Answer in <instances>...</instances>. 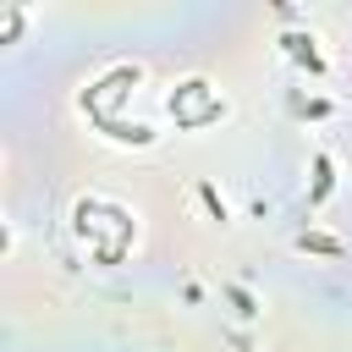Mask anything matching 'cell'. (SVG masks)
<instances>
[{
  "instance_id": "1",
  "label": "cell",
  "mask_w": 352,
  "mask_h": 352,
  "mask_svg": "<svg viewBox=\"0 0 352 352\" xmlns=\"http://www.w3.org/2000/svg\"><path fill=\"white\" fill-rule=\"evenodd\" d=\"M286 44H292V55H297V60H308V72H324V60H319V50H314V38H297V33H292Z\"/></svg>"
},
{
  "instance_id": "2",
  "label": "cell",
  "mask_w": 352,
  "mask_h": 352,
  "mask_svg": "<svg viewBox=\"0 0 352 352\" xmlns=\"http://www.w3.org/2000/svg\"><path fill=\"white\" fill-rule=\"evenodd\" d=\"M314 170H319V182H314V198H324V192H330V160H314Z\"/></svg>"
}]
</instances>
